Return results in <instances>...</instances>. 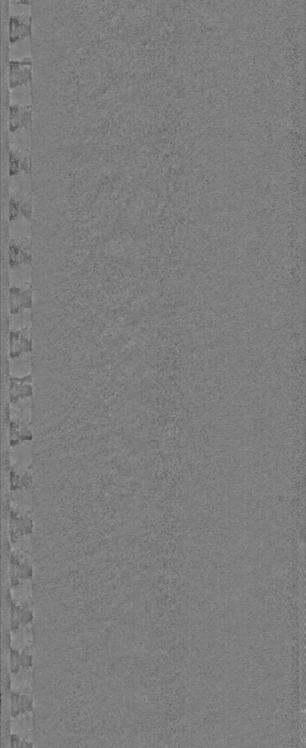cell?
<instances>
[{
  "label": "cell",
  "instance_id": "obj_2",
  "mask_svg": "<svg viewBox=\"0 0 306 748\" xmlns=\"http://www.w3.org/2000/svg\"><path fill=\"white\" fill-rule=\"evenodd\" d=\"M32 25V12L13 13L10 17V42L15 44L17 42L26 38H31Z\"/></svg>",
  "mask_w": 306,
  "mask_h": 748
},
{
  "label": "cell",
  "instance_id": "obj_1",
  "mask_svg": "<svg viewBox=\"0 0 306 748\" xmlns=\"http://www.w3.org/2000/svg\"><path fill=\"white\" fill-rule=\"evenodd\" d=\"M10 88H22L24 86H31L32 83V60L31 56H25L22 61L11 60L10 63Z\"/></svg>",
  "mask_w": 306,
  "mask_h": 748
}]
</instances>
